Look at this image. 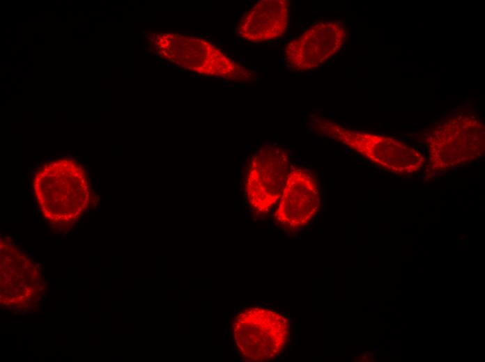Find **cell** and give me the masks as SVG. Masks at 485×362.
Returning a JSON list of instances; mask_svg holds the SVG:
<instances>
[{"instance_id":"6da1fadb","label":"cell","mask_w":485,"mask_h":362,"mask_svg":"<svg viewBox=\"0 0 485 362\" xmlns=\"http://www.w3.org/2000/svg\"><path fill=\"white\" fill-rule=\"evenodd\" d=\"M160 56L183 69L201 75L234 81H252L254 72L235 62L208 40L174 32L155 35Z\"/></svg>"},{"instance_id":"7a4b0ae2","label":"cell","mask_w":485,"mask_h":362,"mask_svg":"<svg viewBox=\"0 0 485 362\" xmlns=\"http://www.w3.org/2000/svg\"><path fill=\"white\" fill-rule=\"evenodd\" d=\"M34 189L49 217H75L88 202L90 187L84 168L70 159L45 164L36 173Z\"/></svg>"},{"instance_id":"3957f363","label":"cell","mask_w":485,"mask_h":362,"mask_svg":"<svg viewBox=\"0 0 485 362\" xmlns=\"http://www.w3.org/2000/svg\"><path fill=\"white\" fill-rule=\"evenodd\" d=\"M233 338L241 357L249 361H268L281 354L291 337L288 319L262 307L243 310L233 319Z\"/></svg>"},{"instance_id":"277c9868","label":"cell","mask_w":485,"mask_h":362,"mask_svg":"<svg viewBox=\"0 0 485 362\" xmlns=\"http://www.w3.org/2000/svg\"><path fill=\"white\" fill-rule=\"evenodd\" d=\"M346 36L347 31L339 22H317L286 45L284 60L297 72L315 69L339 52Z\"/></svg>"},{"instance_id":"5b68a950","label":"cell","mask_w":485,"mask_h":362,"mask_svg":"<svg viewBox=\"0 0 485 362\" xmlns=\"http://www.w3.org/2000/svg\"><path fill=\"white\" fill-rule=\"evenodd\" d=\"M248 178L249 204L265 212L281 197L289 174L287 152L277 146H268L252 158Z\"/></svg>"},{"instance_id":"8992f818","label":"cell","mask_w":485,"mask_h":362,"mask_svg":"<svg viewBox=\"0 0 485 362\" xmlns=\"http://www.w3.org/2000/svg\"><path fill=\"white\" fill-rule=\"evenodd\" d=\"M319 206V187L307 169H295L288 175L275 216L282 227L295 230L308 223Z\"/></svg>"},{"instance_id":"52a82bcc","label":"cell","mask_w":485,"mask_h":362,"mask_svg":"<svg viewBox=\"0 0 485 362\" xmlns=\"http://www.w3.org/2000/svg\"><path fill=\"white\" fill-rule=\"evenodd\" d=\"M317 126L321 132L376 162L401 164L415 162L419 157L415 150L390 137L351 131L325 120L319 121Z\"/></svg>"},{"instance_id":"ba28073f","label":"cell","mask_w":485,"mask_h":362,"mask_svg":"<svg viewBox=\"0 0 485 362\" xmlns=\"http://www.w3.org/2000/svg\"><path fill=\"white\" fill-rule=\"evenodd\" d=\"M289 1L262 0L258 1L242 17L239 36L252 42H260L282 36L288 26Z\"/></svg>"}]
</instances>
